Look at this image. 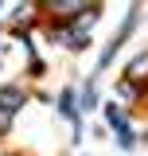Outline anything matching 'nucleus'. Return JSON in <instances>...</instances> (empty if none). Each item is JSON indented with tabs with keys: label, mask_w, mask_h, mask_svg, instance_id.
Returning a JSON list of instances; mask_svg holds the SVG:
<instances>
[{
	"label": "nucleus",
	"mask_w": 148,
	"mask_h": 156,
	"mask_svg": "<svg viewBox=\"0 0 148 156\" xmlns=\"http://www.w3.org/2000/svg\"><path fill=\"white\" fill-rule=\"evenodd\" d=\"M55 39L62 43V47H70V51H82V47L90 43V35H86L82 27H74V23H62V27H55Z\"/></svg>",
	"instance_id": "1"
},
{
	"label": "nucleus",
	"mask_w": 148,
	"mask_h": 156,
	"mask_svg": "<svg viewBox=\"0 0 148 156\" xmlns=\"http://www.w3.org/2000/svg\"><path fill=\"white\" fill-rule=\"evenodd\" d=\"M23 101H27L23 86H0V109H4V113H16V109H23Z\"/></svg>",
	"instance_id": "2"
},
{
	"label": "nucleus",
	"mask_w": 148,
	"mask_h": 156,
	"mask_svg": "<svg viewBox=\"0 0 148 156\" xmlns=\"http://www.w3.org/2000/svg\"><path fill=\"white\" fill-rule=\"evenodd\" d=\"M93 105H97V90H93V74L86 78V86H82V101H78V113H90Z\"/></svg>",
	"instance_id": "3"
},
{
	"label": "nucleus",
	"mask_w": 148,
	"mask_h": 156,
	"mask_svg": "<svg viewBox=\"0 0 148 156\" xmlns=\"http://www.w3.org/2000/svg\"><path fill=\"white\" fill-rule=\"evenodd\" d=\"M144 74H148V51H144V55H136L129 66H125V78H132V82H140Z\"/></svg>",
	"instance_id": "4"
},
{
	"label": "nucleus",
	"mask_w": 148,
	"mask_h": 156,
	"mask_svg": "<svg viewBox=\"0 0 148 156\" xmlns=\"http://www.w3.org/2000/svg\"><path fill=\"white\" fill-rule=\"evenodd\" d=\"M117 94L125 98V101H136V98H140V86H136V82H117Z\"/></svg>",
	"instance_id": "5"
},
{
	"label": "nucleus",
	"mask_w": 148,
	"mask_h": 156,
	"mask_svg": "<svg viewBox=\"0 0 148 156\" xmlns=\"http://www.w3.org/2000/svg\"><path fill=\"white\" fill-rule=\"evenodd\" d=\"M105 117H109V125L117 129V133H121V129H129V125H125V117H121V109H117V105H105Z\"/></svg>",
	"instance_id": "6"
},
{
	"label": "nucleus",
	"mask_w": 148,
	"mask_h": 156,
	"mask_svg": "<svg viewBox=\"0 0 148 156\" xmlns=\"http://www.w3.org/2000/svg\"><path fill=\"white\" fill-rule=\"evenodd\" d=\"M117 144H121L125 152H132V148H136V136H132V129H121V133H117Z\"/></svg>",
	"instance_id": "7"
},
{
	"label": "nucleus",
	"mask_w": 148,
	"mask_h": 156,
	"mask_svg": "<svg viewBox=\"0 0 148 156\" xmlns=\"http://www.w3.org/2000/svg\"><path fill=\"white\" fill-rule=\"evenodd\" d=\"M8 125H12V113H4V109H0V129H8Z\"/></svg>",
	"instance_id": "8"
}]
</instances>
